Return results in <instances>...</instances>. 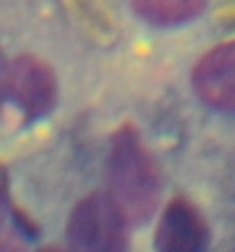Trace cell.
Masks as SVG:
<instances>
[{
	"label": "cell",
	"mask_w": 235,
	"mask_h": 252,
	"mask_svg": "<svg viewBox=\"0 0 235 252\" xmlns=\"http://www.w3.org/2000/svg\"><path fill=\"white\" fill-rule=\"evenodd\" d=\"M105 177V192L126 216L128 225L149 222L156 216L162 197V172L135 126L124 124L114 131Z\"/></svg>",
	"instance_id": "cell-1"
},
{
	"label": "cell",
	"mask_w": 235,
	"mask_h": 252,
	"mask_svg": "<svg viewBox=\"0 0 235 252\" xmlns=\"http://www.w3.org/2000/svg\"><path fill=\"white\" fill-rule=\"evenodd\" d=\"M128 220L103 190L80 197L69 213L66 234L73 252H128Z\"/></svg>",
	"instance_id": "cell-2"
},
{
	"label": "cell",
	"mask_w": 235,
	"mask_h": 252,
	"mask_svg": "<svg viewBox=\"0 0 235 252\" xmlns=\"http://www.w3.org/2000/svg\"><path fill=\"white\" fill-rule=\"evenodd\" d=\"M57 101V76L37 55H16L0 69V108H12L26 122L48 115Z\"/></svg>",
	"instance_id": "cell-3"
},
{
	"label": "cell",
	"mask_w": 235,
	"mask_h": 252,
	"mask_svg": "<svg viewBox=\"0 0 235 252\" xmlns=\"http://www.w3.org/2000/svg\"><path fill=\"white\" fill-rule=\"evenodd\" d=\"M210 246V225L192 199L178 195L160 213L153 234L156 252H206Z\"/></svg>",
	"instance_id": "cell-4"
},
{
	"label": "cell",
	"mask_w": 235,
	"mask_h": 252,
	"mask_svg": "<svg viewBox=\"0 0 235 252\" xmlns=\"http://www.w3.org/2000/svg\"><path fill=\"white\" fill-rule=\"evenodd\" d=\"M192 87L206 106L235 113V39L210 48L196 62Z\"/></svg>",
	"instance_id": "cell-5"
},
{
	"label": "cell",
	"mask_w": 235,
	"mask_h": 252,
	"mask_svg": "<svg viewBox=\"0 0 235 252\" xmlns=\"http://www.w3.org/2000/svg\"><path fill=\"white\" fill-rule=\"evenodd\" d=\"M132 12L151 26H181L201 16L208 0H131Z\"/></svg>",
	"instance_id": "cell-6"
},
{
	"label": "cell",
	"mask_w": 235,
	"mask_h": 252,
	"mask_svg": "<svg viewBox=\"0 0 235 252\" xmlns=\"http://www.w3.org/2000/svg\"><path fill=\"white\" fill-rule=\"evenodd\" d=\"M0 252H26V246L14 232L0 227Z\"/></svg>",
	"instance_id": "cell-7"
},
{
	"label": "cell",
	"mask_w": 235,
	"mask_h": 252,
	"mask_svg": "<svg viewBox=\"0 0 235 252\" xmlns=\"http://www.w3.org/2000/svg\"><path fill=\"white\" fill-rule=\"evenodd\" d=\"M12 206V197H9V174H7L5 165H0V220L5 216V211Z\"/></svg>",
	"instance_id": "cell-8"
},
{
	"label": "cell",
	"mask_w": 235,
	"mask_h": 252,
	"mask_svg": "<svg viewBox=\"0 0 235 252\" xmlns=\"http://www.w3.org/2000/svg\"><path fill=\"white\" fill-rule=\"evenodd\" d=\"M37 252H73V250H71V248H64V246H57V243H52V246L39 248Z\"/></svg>",
	"instance_id": "cell-9"
},
{
	"label": "cell",
	"mask_w": 235,
	"mask_h": 252,
	"mask_svg": "<svg viewBox=\"0 0 235 252\" xmlns=\"http://www.w3.org/2000/svg\"><path fill=\"white\" fill-rule=\"evenodd\" d=\"M0 69H2V51H0Z\"/></svg>",
	"instance_id": "cell-10"
}]
</instances>
